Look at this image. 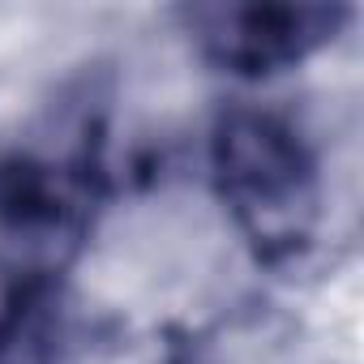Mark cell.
<instances>
[{
    "label": "cell",
    "instance_id": "cell-1",
    "mask_svg": "<svg viewBox=\"0 0 364 364\" xmlns=\"http://www.w3.org/2000/svg\"><path fill=\"white\" fill-rule=\"evenodd\" d=\"M219 176L262 240L296 236V219L309 206V167L283 124L253 112L232 116L219 133Z\"/></svg>",
    "mask_w": 364,
    "mask_h": 364
},
{
    "label": "cell",
    "instance_id": "cell-2",
    "mask_svg": "<svg viewBox=\"0 0 364 364\" xmlns=\"http://www.w3.org/2000/svg\"><path fill=\"white\" fill-rule=\"evenodd\" d=\"M206 43L219 60L240 69H262L300 56L334 22L326 9H210L198 14Z\"/></svg>",
    "mask_w": 364,
    "mask_h": 364
}]
</instances>
